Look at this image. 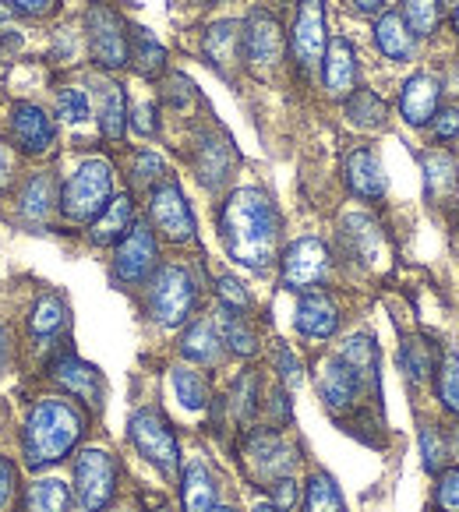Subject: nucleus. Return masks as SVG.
<instances>
[{"label":"nucleus","mask_w":459,"mask_h":512,"mask_svg":"<svg viewBox=\"0 0 459 512\" xmlns=\"http://www.w3.org/2000/svg\"><path fill=\"white\" fill-rule=\"evenodd\" d=\"M219 234H223L226 255L237 265L265 272L276 258L279 241V216L272 198L262 188L234 191L219 212Z\"/></svg>","instance_id":"f257e3e1"},{"label":"nucleus","mask_w":459,"mask_h":512,"mask_svg":"<svg viewBox=\"0 0 459 512\" xmlns=\"http://www.w3.org/2000/svg\"><path fill=\"white\" fill-rule=\"evenodd\" d=\"M85 435V417L68 400H39L25 421L22 452L32 470L61 463Z\"/></svg>","instance_id":"f03ea898"},{"label":"nucleus","mask_w":459,"mask_h":512,"mask_svg":"<svg viewBox=\"0 0 459 512\" xmlns=\"http://www.w3.org/2000/svg\"><path fill=\"white\" fill-rule=\"evenodd\" d=\"M198 304V287L195 276H191L184 265H159L149 279V297H145V308L166 329H177L181 322H188L191 311Z\"/></svg>","instance_id":"7ed1b4c3"},{"label":"nucleus","mask_w":459,"mask_h":512,"mask_svg":"<svg viewBox=\"0 0 459 512\" xmlns=\"http://www.w3.org/2000/svg\"><path fill=\"white\" fill-rule=\"evenodd\" d=\"M113 198V170L106 159H85L61 191V212L71 223H92Z\"/></svg>","instance_id":"20e7f679"},{"label":"nucleus","mask_w":459,"mask_h":512,"mask_svg":"<svg viewBox=\"0 0 459 512\" xmlns=\"http://www.w3.org/2000/svg\"><path fill=\"white\" fill-rule=\"evenodd\" d=\"M128 435H131V445L138 449V456H145L163 477H177V470H181V445H177V435H174V428H170V421H166L159 410H152V407L138 410V414L131 417Z\"/></svg>","instance_id":"39448f33"},{"label":"nucleus","mask_w":459,"mask_h":512,"mask_svg":"<svg viewBox=\"0 0 459 512\" xmlns=\"http://www.w3.org/2000/svg\"><path fill=\"white\" fill-rule=\"evenodd\" d=\"M75 495L85 512H103L117 495V460L106 449H85L75 460Z\"/></svg>","instance_id":"423d86ee"},{"label":"nucleus","mask_w":459,"mask_h":512,"mask_svg":"<svg viewBox=\"0 0 459 512\" xmlns=\"http://www.w3.org/2000/svg\"><path fill=\"white\" fill-rule=\"evenodd\" d=\"M85 29H89V50L96 57L99 68H124L131 61V36L124 32L121 15L106 4H92L89 18H85Z\"/></svg>","instance_id":"0eeeda50"},{"label":"nucleus","mask_w":459,"mask_h":512,"mask_svg":"<svg viewBox=\"0 0 459 512\" xmlns=\"http://www.w3.org/2000/svg\"><path fill=\"white\" fill-rule=\"evenodd\" d=\"M149 216H152V226H156L166 241L188 244L191 237H195V216H191V205L184 202L181 184L159 181L156 188L149 191Z\"/></svg>","instance_id":"6e6552de"},{"label":"nucleus","mask_w":459,"mask_h":512,"mask_svg":"<svg viewBox=\"0 0 459 512\" xmlns=\"http://www.w3.org/2000/svg\"><path fill=\"white\" fill-rule=\"evenodd\" d=\"M152 272H156V234L145 223H135L131 234L117 244L113 279L121 287H142L145 279H152Z\"/></svg>","instance_id":"1a4fd4ad"},{"label":"nucleus","mask_w":459,"mask_h":512,"mask_svg":"<svg viewBox=\"0 0 459 512\" xmlns=\"http://www.w3.org/2000/svg\"><path fill=\"white\" fill-rule=\"evenodd\" d=\"M244 467L255 481L272 484L279 477H290L297 467V452L276 435V431H255L244 445Z\"/></svg>","instance_id":"9d476101"},{"label":"nucleus","mask_w":459,"mask_h":512,"mask_svg":"<svg viewBox=\"0 0 459 512\" xmlns=\"http://www.w3.org/2000/svg\"><path fill=\"white\" fill-rule=\"evenodd\" d=\"M332 258L318 237L294 241L283 255V287L286 290H311L329 279Z\"/></svg>","instance_id":"9b49d317"},{"label":"nucleus","mask_w":459,"mask_h":512,"mask_svg":"<svg viewBox=\"0 0 459 512\" xmlns=\"http://www.w3.org/2000/svg\"><path fill=\"white\" fill-rule=\"evenodd\" d=\"M290 46H294V57L301 68L322 64L325 46H329L322 0H301V4H297V22H294V32H290Z\"/></svg>","instance_id":"f8f14e48"},{"label":"nucleus","mask_w":459,"mask_h":512,"mask_svg":"<svg viewBox=\"0 0 459 512\" xmlns=\"http://www.w3.org/2000/svg\"><path fill=\"white\" fill-rule=\"evenodd\" d=\"M11 142L25 152V156H43L57 142V128L46 117L43 106L36 103H15L11 106Z\"/></svg>","instance_id":"ddd939ff"},{"label":"nucleus","mask_w":459,"mask_h":512,"mask_svg":"<svg viewBox=\"0 0 459 512\" xmlns=\"http://www.w3.org/2000/svg\"><path fill=\"white\" fill-rule=\"evenodd\" d=\"M50 378L61 389H68L71 396H78L89 407H99L103 403V378L92 364H85L82 357H75L71 350H61V354L50 361Z\"/></svg>","instance_id":"4468645a"},{"label":"nucleus","mask_w":459,"mask_h":512,"mask_svg":"<svg viewBox=\"0 0 459 512\" xmlns=\"http://www.w3.org/2000/svg\"><path fill=\"white\" fill-rule=\"evenodd\" d=\"M318 392H322L329 414L343 417L357 407V396H361V382L354 378V371L336 357L318 364Z\"/></svg>","instance_id":"2eb2a0df"},{"label":"nucleus","mask_w":459,"mask_h":512,"mask_svg":"<svg viewBox=\"0 0 459 512\" xmlns=\"http://www.w3.org/2000/svg\"><path fill=\"white\" fill-rule=\"evenodd\" d=\"M279 53H283L279 22L265 8H255L244 22V57L258 68H269V64L279 61Z\"/></svg>","instance_id":"dca6fc26"},{"label":"nucleus","mask_w":459,"mask_h":512,"mask_svg":"<svg viewBox=\"0 0 459 512\" xmlns=\"http://www.w3.org/2000/svg\"><path fill=\"white\" fill-rule=\"evenodd\" d=\"M195 174L209 191H219L234 174V149L223 135H202L195 145Z\"/></svg>","instance_id":"f3484780"},{"label":"nucleus","mask_w":459,"mask_h":512,"mask_svg":"<svg viewBox=\"0 0 459 512\" xmlns=\"http://www.w3.org/2000/svg\"><path fill=\"white\" fill-rule=\"evenodd\" d=\"M325 89H329L332 99H347L350 92L357 89V53H354V43L343 36L329 39L325 46Z\"/></svg>","instance_id":"a211bd4d"},{"label":"nucleus","mask_w":459,"mask_h":512,"mask_svg":"<svg viewBox=\"0 0 459 512\" xmlns=\"http://www.w3.org/2000/svg\"><path fill=\"white\" fill-rule=\"evenodd\" d=\"M438 78L435 75H414L403 85V96H399V110H403V121L410 128H424V124L435 121L438 113Z\"/></svg>","instance_id":"6ab92c4d"},{"label":"nucleus","mask_w":459,"mask_h":512,"mask_svg":"<svg viewBox=\"0 0 459 512\" xmlns=\"http://www.w3.org/2000/svg\"><path fill=\"white\" fill-rule=\"evenodd\" d=\"M131 226H135V202H131V195H117V198H110V205H106L96 219H92L89 241L99 244V248L121 244L124 237L131 234Z\"/></svg>","instance_id":"aec40b11"},{"label":"nucleus","mask_w":459,"mask_h":512,"mask_svg":"<svg viewBox=\"0 0 459 512\" xmlns=\"http://www.w3.org/2000/svg\"><path fill=\"white\" fill-rule=\"evenodd\" d=\"M347 184L357 198L364 202H382L385 198V174H382V163L371 149H354L347 156Z\"/></svg>","instance_id":"412c9836"},{"label":"nucleus","mask_w":459,"mask_h":512,"mask_svg":"<svg viewBox=\"0 0 459 512\" xmlns=\"http://www.w3.org/2000/svg\"><path fill=\"white\" fill-rule=\"evenodd\" d=\"M205 57H209V64L219 71V75H234V64L237 57L244 53V32L237 22H219L212 25L209 32H205V43H202Z\"/></svg>","instance_id":"4be33fe9"},{"label":"nucleus","mask_w":459,"mask_h":512,"mask_svg":"<svg viewBox=\"0 0 459 512\" xmlns=\"http://www.w3.org/2000/svg\"><path fill=\"white\" fill-rule=\"evenodd\" d=\"M339 329V308L325 294H304L297 301V332L308 339H329Z\"/></svg>","instance_id":"5701e85b"},{"label":"nucleus","mask_w":459,"mask_h":512,"mask_svg":"<svg viewBox=\"0 0 459 512\" xmlns=\"http://www.w3.org/2000/svg\"><path fill=\"white\" fill-rule=\"evenodd\" d=\"M375 46L382 50V57H389V61H396V64L414 61V53H417L414 32L407 29L403 15H396V11H389V15L378 18V25H375Z\"/></svg>","instance_id":"b1692460"},{"label":"nucleus","mask_w":459,"mask_h":512,"mask_svg":"<svg viewBox=\"0 0 459 512\" xmlns=\"http://www.w3.org/2000/svg\"><path fill=\"white\" fill-rule=\"evenodd\" d=\"M421 166H424V195L428 202H445L452 198L459 184V166L449 152H424L421 156Z\"/></svg>","instance_id":"393cba45"},{"label":"nucleus","mask_w":459,"mask_h":512,"mask_svg":"<svg viewBox=\"0 0 459 512\" xmlns=\"http://www.w3.org/2000/svg\"><path fill=\"white\" fill-rule=\"evenodd\" d=\"M181 502L184 512H212L216 509V481L202 460H191L181 477Z\"/></svg>","instance_id":"a878e982"},{"label":"nucleus","mask_w":459,"mask_h":512,"mask_svg":"<svg viewBox=\"0 0 459 512\" xmlns=\"http://www.w3.org/2000/svg\"><path fill=\"white\" fill-rule=\"evenodd\" d=\"M339 361L354 371V378L364 389H378V347L371 343V336H350L339 350Z\"/></svg>","instance_id":"bb28decb"},{"label":"nucleus","mask_w":459,"mask_h":512,"mask_svg":"<svg viewBox=\"0 0 459 512\" xmlns=\"http://www.w3.org/2000/svg\"><path fill=\"white\" fill-rule=\"evenodd\" d=\"M68 325V304H64L61 294H43L32 308V318H29V329H32V339L36 343H50L57 339Z\"/></svg>","instance_id":"cd10ccee"},{"label":"nucleus","mask_w":459,"mask_h":512,"mask_svg":"<svg viewBox=\"0 0 459 512\" xmlns=\"http://www.w3.org/2000/svg\"><path fill=\"white\" fill-rule=\"evenodd\" d=\"M181 354L195 364H216L223 357V336H219L216 322L202 318V322L191 325L181 339Z\"/></svg>","instance_id":"c85d7f7f"},{"label":"nucleus","mask_w":459,"mask_h":512,"mask_svg":"<svg viewBox=\"0 0 459 512\" xmlns=\"http://www.w3.org/2000/svg\"><path fill=\"white\" fill-rule=\"evenodd\" d=\"M53 209V177L50 174H32L25 181L22 195H18V216L32 226H43Z\"/></svg>","instance_id":"c756f323"},{"label":"nucleus","mask_w":459,"mask_h":512,"mask_svg":"<svg viewBox=\"0 0 459 512\" xmlns=\"http://www.w3.org/2000/svg\"><path fill=\"white\" fill-rule=\"evenodd\" d=\"M124 124H128V106H124V89L117 82H99V128L110 142H121Z\"/></svg>","instance_id":"7c9ffc66"},{"label":"nucleus","mask_w":459,"mask_h":512,"mask_svg":"<svg viewBox=\"0 0 459 512\" xmlns=\"http://www.w3.org/2000/svg\"><path fill=\"white\" fill-rule=\"evenodd\" d=\"M216 329H219V336H223V343L234 350L237 357H251L258 350V336L251 332L248 318H244L241 311L223 308V311H219V318H216Z\"/></svg>","instance_id":"2f4dec72"},{"label":"nucleus","mask_w":459,"mask_h":512,"mask_svg":"<svg viewBox=\"0 0 459 512\" xmlns=\"http://www.w3.org/2000/svg\"><path fill=\"white\" fill-rule=\"evenodd\" d=\"M399 368L407 375L410 385H424L435 375V357H431V343L421 336H410L403 347H399Z\"/></svg>","instance_id":"473e14b6"},{"label":"nucleus","mask_w":459,"mask_h":512,"mask_svg":"<svg viewBox=\"0 0 459 512\" xmlns=\"http://www.w3.org/2000/svg\"><path fill=\"white\" fill-rule=\"evenodd\" d=\"M347 117H350V124H357V128L375 131V128H382L385 117H389V106H385V99L378 96V92L354 89L347 96Z\"/></svg>","instance_id":"72a5a7b5"},{"label":"nucleus","mask_w":459,"mask_h":512,"mask_svg":"<svg viewBox=\"0 0 459 512\" xmlns=\"http://www.w3.org/2000/svg\"><path fill=\"white\" fill-rule=\"evenodd\" d=\"M131 61H135L138 75L159 78V75H163V68H166V50H163V43H159V39L152 36V32L135 29V32H131Z\"/></svg>","instance_id":"f704fd0d"},{"label":"nucleus","mask_w":459,"mask_h":512,"mask_svg":"<svg viewBox=\"0 0 459 512\" xmlns=\"http://www.w3.org/2000/svg\"><path fill=\"white\" fill-rule=\"evenodd\" d=\"M71 509V491L57 477L36 481L25 495V512H68Z\"/></svg>","instance_id":"c9c22d12"},{"label":"nucleus","mask_w":459,"mask_h":512,"mask_svg":"<svg viewBox=\"0 0 459 512\" xmlns=\"http://www.w3.org/2000/svg\"><path fill=\"white\" fill-rule=\"evenodd\" d=\"M435 378H438V400L449 410L452 417H459V354L456 350H445L435 364Z\"/></svg>","instance_id":"e433bc0d"},{"label":"nucleus","mask_w":459,"mask_h":512,"mask_svg":"<svg viewBox=\"0 0 459 512\" xmlns=\"http://www.w3.org/2000/svg\"><path fill=\"white\" fill-rule=\"evenodd\" d=\"M170 382H174V392L177 400H181L184 410H205V403H209V385H205V378L198 375V371L191 368H174V375H170Z\"/></svg>","instance_id":"4c0bfd02"},{"label":"nucleus","mask_w":459,"mask_h":512,"mask_svg":"<svg viewBox=\"0 0 459 512\" xmlns=\"http://www.w3.org/2000/svg\"><path fill=\"white\" fill-rule=\"evenodd\" d=\"M304 512H343V495L329 474H311L304 491Z\"/></svg>","instance_id":"58836bf2"},{"label":"nucleus","mask_w":459,"mask_h":512,"mask_svg":"<svg viewBox=\"0 0 459 512\" xmlns=\"http://www.w3.org/2000/svg\"><path fill=\"white\" fill-rule=\"evenodd\" d=\"M230 414H234L237 424H248L251 417L258 414V375L255 371H244L234 382V392H230Z\"/></svg>","instance_id":"ea45409f"},{"label":"nucleus","mask_w":459,"mask_h":512,"mask_svg":"<svg viewBox=\"0 0 459 512\" xmlns=\"http://www.w3.org/2000/svg\"><path fill=\"white\" fill-rule=\"evenodd\" d=\"M403 22L414 39L431 36L438 29V0H403Z\"/></svg>","instance_id":"a19ab883"},{"label":"nucleus","mask_w":459,"mask_h":512,"mask_svg":"<svg viewBox=\"0 0 459 512\" xmlns=\"http://www.w3.org/2000/svg\"><path fill=\"white\" fill-rule=\"evenodd\" d=\"M417 442H421L424 470L438 477L445 470V460H449V442H445V431H438L435 424H424Z\"/></svg>","instance_id":"79ce46f5"},{"label":"nucleus","mask_w":459,"mask_h":512,"mask_svg":"<svg viewBox=\"0 0 459 512\" xmlns=\"http://www.w3.org/2000/svg\"><path fill=\"white\" fill-rule=\"evenodd\" d=\"M163 174H166V166L156 152H138V156L131 159V184H135V188L152 191L159 181H163Z\"/></svg>","instance_id":"37998d69"},{"label":"nucleus","mask_w":459,"mask_h":512,"mask_svg":"<svg viewBox=\"0 0 459 512\" xmlns=\"http://www.w3.org/2000/svg\"><path fill=\"white\" fill-rule=\"evenodd\" d=\"M57 117L68 124H82L85 117H89V96H85V89H61L57 92Z\"/></svg>","instance_id":"c03bdc74"},{"label":"nucleus","mask_w":459,"mask_h":512,"mask_svg":"<svg viewBox=\"0 0 459 512\" xmlns=\"http://www.w3.org/2000/svg\"><path fill=\"white\" fill-rule=\"evenodd\" d=\"M435 509L459 512V467H445L435 484Z\"/></svg>","instance_id":"a18cd8bd"},{"label":"nucleus","mask_w":459,"mask_h":512,"mask_svg":"<svg viewBox=\"0 0 459 512\" xmlns=\"http://www.w3.org/2000/svg\"><path fill=\"white\" fill-rule=\"evenodd\" d=\"M216 294H219V301H223V308L248 311V304H251L248 290H244L241 279H234V276H219L216 279Z\"/></svg>","instance_id":"49530a36"},{"label":"nucleus","mask_w":459,"mask_h":512,"mask_svg":"<svg viewBox=\"0 0 459 512\" xmlns=\"http://www.w3.org/2000/svg\"><path fill=\"white\" fill-rule=\"evenodd\" d=\"M15 498H18V470L15 463L0 456V512L15 509Z\"/></svg>","instance_id":"de8ad7c7"},{"label":"nucleus","mask_w":459,"mask_h":512,"mask_svg":"<svg viewBox=\"0 0 459 512\" xmlns=\"http://www.w3.org/2000/svg\"><path fill=\"white\" fill-rule=\"evenodd\" d=\"M431 128H435L438 142H452V138H459V106H442V110L435 113Z\"/></svg>","instance_id":"09e8293b"},{"label":"nucleus","mask_w":459,"mask_h":512,"mask_svg":"<svg viewBox=\"0 0 459 512\" xmlns=\"http://www.w3.org/2000/svg\"><path fill=\"white\" fill-rule=\"evenodd\" d=\"M276 371H279V378H283L286 389H297V385H301V361H297L286 347L276 350Z\"/></svg>","instance_id":"8fccbe9b"},{"label":"nucleus","mask_w":459,"mask_h":512,"mask_svg":"<svg viewBox=\"0 0 459 512\" xmlns=\"http://www.w3.org/2000/svg\"><path fill=\"white\" fill-rule=\"evenodd\" d=\"M269 495H272V505H276L279 512L294 509L297 505V481L294 477H279V481L269 484Z\"/></svg>","instance_id":"3c124183"},{"label":"nucleus","mask_w":459,"mask_h":512,"mask_svg":"<svg viewBox=\"0 0 459 512\" xmlns=\"http://www.w3.org/2000/svg\"><path fill=\"white\" fill-rule=\"evenodd\" d=\"M195 99V85L188 82L184 75H174L170 82H166V103H174V106H184Z\"/></svg>","instance_id":"603ef678"},{"label":"nucleus","mask_w":459,"mask_h":512,"mask_svg":"<svg viewBox=\"0 0 459 512\" xmlns=\"http://www.w3.org/2000/svg\"><path fill=\"white\" fill-rule=\"evenodd\" d=\"M0 43H4V46H18V43H22V29H18L15 18H11L8 4H0Z\"/></svg>","instance_id":"864d4df0"},{"label":"nucleus","mask_w":459,"mask_h":512,"mask_svg":"<svg viewBox=\"0 0 459 512\" xmlns=\"http://www.w3.org/2000/svg\"><path fill=\"white\" fill-rule=\"evenodd\" d=\"M135 131L138 135H156V106L142 103L135 110Z\"/></svg>","instance_id":"5fc2aeb1"},{"label":"nucleus","mask_w":459,"mask_h":512,"mask_svg":"<svg viewBox=\"0 0 459 512\" xmlns=\"http://www.w3.org/2000/svg\"><path fill=\"white\" fill-rule=\"evenodd\" d=\"M53 0H8V8L18 11V15H29V18H39L50 11Z\"/></svg>","instance_id":"6e6d98bb"},{"label":"nucleus","mask_w":459,"mask_h":512,"mask_svg":"<svg viewBox=\"0 0 459 512\" xmlns=\"http://www.w3.org/2000/svg\"><path fill=\"white\" fill-rule=\"evenodd\" d=\"M11 177H15V156L4 142H0V191H8Z\"/></svg>","instance_id":"4d7b16f0"},{"label":"nucleus","mask_w":459,"mask_h":512,"mask_svg":"<svg viewBox=\"0 0 459 512\" xmlns=\"http://www.w3.org/2000/svg\"><path fill=\"white\" fill-rule=\"evenodd\" d=\"M269 410H272V417H276V424H290V400H286V392H283V389L272 392Z\"/></svg>","instance_id":"13d9d810"},{"label":"nucleus","mask_w":459,"mask_h":512,"mask_svg":"<svg viewBox=\"0 0 459 512\" xmlns=\"http://www.w3.org/2000/svg\"><path fill=\"white\" fill-rule=\"evenodd\" d=\"M354 8L361 11V15H382L385 0H354Z\"/></svg>","instance_id":"bf43d9fd"},{"label":"nucleus","mask_w":459,"mask_h":512,"mask_svg":"<svg viewBox=\"0 0 459 512\" xmlns=\"http://www.w3.org/2000/svg\"><path fill=\"white\" fill-rule=\"evenodd\" d=\"M8 347H11V339H8V329L0 325V364L8 361Z\"/></svg>","instance_id":"052dcab7"},{"label":"nucleus","mask_w":459,"mask_h":512,"mask_svg":"<svg viewBox=\"0 0 459 512\" xmlns=\"http://www.w3.org/2000/svg\"><path fill=\"white\" fill-rule=\"evenodd\" d=\"M445 442H449V456H452V460H459V428H452V435L445 438Z\"/></svg>","instance_id":"680f3d73"},{"label":"nucleus","mask_w":459,"mask_h":512,"mask_svg":"<svg viewBox=\"0 0 459 512\" xmlns=\"http://www.w3.org/2000/svg\"><path fill=\"white\" fill-rule=\"evenodd\" d=\"M452 22H456V32H459V0H456V8H452Z\"/></svg>","instance_id":"e2e57ef3"},{"label":"nucleus","mask_w":459,"mask_h":512,"mask_svg":"<svg viewBox=\"0 0 459 512\" xmlns=\"http://www.w3.org/2000/svg\"><path fill=\"white\" fill-rule=\"evenodd\" d=\"M255 512H279V509H276V505H258Z\"/></svg>","instance_id":"0e129e2a"},{"label":"nucleus","mask_w":459,"mask_h":512,"mask_svg":"<svg viewBox=\"0 0 459 512\" xmlns=\"http://www.w3.org/2000/svg\"><path fill=\"white\" fill-rule=\"evenodd\" d=\"M212 512H234V509H230V505H216Z\"/></svg>","instance_id":"69168bd1"}]
</instances>
